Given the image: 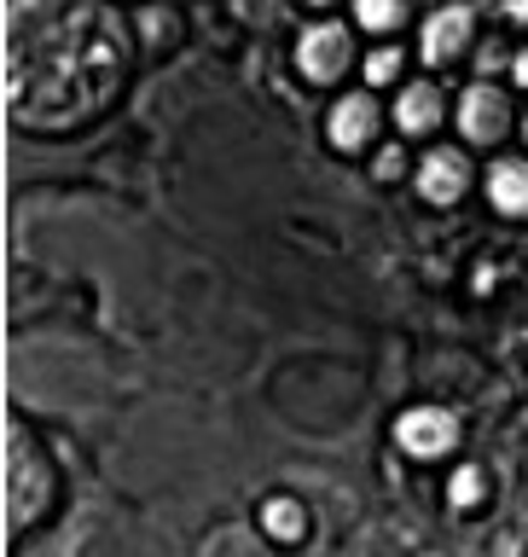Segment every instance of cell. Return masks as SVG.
Segmentation results:
<instances>
[{
	"instance_id": "3",
	"label": "cell",
	"mask_w": 528,
	"mask_h": 557,
	"mask_svg": "<svg viewBox=\"0 0 528 557\" xmlns=\"http://www.w3.org/2000/svg\"><path fill=\"white\" fill-rule=\"evenodd\" d=\"M395 442L407 453H418V459H425V453H447L453 447V418L442 407H418L395 424Z\"/></svg>"
},
{
	"instance_id": "1",
	"label": "cell",
	"mask_w": 528,
	"mask_h": 557,
	"mask_svg": "<svg viewBox=\"0 0 528 557\" xmlns=\"http://www.w3.org/2000/svg\"><path fill=\"white\" fill-rule=\"evenodd\" d=\"M122 24L99 0H12L7 104L29 128H70L122 82Z\"/></svg>"
},
{
	"instance_id": "7",
	"label": "cell",
	"mask_w": 528,
	"mask_h": 557,
	"mask_svg": "<svg viewBox=\"0 0 528 557\" xmlns=\"http://www.w3.org/2000/svg\"><path fill=\"white\" fill-rule=\"evenodd\" d=\"M372 128H378V111H372V99H343L337 111H331V139H337L343 151H355V146H366L372 139Z\"/></svg>"
},
{
	"instance_id": "5",
	"label": "cell",
	"mask_w": 528,
	"mask_h": 557,
	"mask_svg": "<svg viewBox=\"0 0 528 557\" xmlns=\"http://www.w3.org/2000/svg\"><path fill=\"white\" fill-rule=\"evenodd\" d=\"M505 122H512V111H505V99L494 94V87H470L465 104H459V128H465V139H500Z\"/></svg>"
},
{
	"instance_id": "12",
	"label": "cell",
	"mask_w": 528,
	"mask_h": 557,
	"mask_svg": "<svg viewBox=\"0 0 528 557\" xmlns=\"http://www.w3.org/2000/svg\"><path fill=\"white\" fill-rule=\"evenodd\" d=\"M355 12L366 29H395L407 17V0H355Z\"/></svg>"
},
{
	"instance_id": "8",
	"label": "cell",
	"mask_w": 528,
	"mask_h": 557,
	"mask_svg": "<svg viewBox=\"0 0 528 557\" xmlns=\"http://www.w3.org/2000/svg\"><path fill=\"white\" fill-rule=\"evenodd\" d=\"M465 35H470V12H465V7H442V12L425 24V52L442 64V59H453V52L465 47Z\"/></svg>"
},
{
	"instance_id": "6",
	"label": "cell",
	"mask_w": 528,
	"mask_h": 557,
	"mask_svg": "<svg viewBox=\"0 0 528 557\" xmlns=\"http://www.w3.org/2000/svg\"><path fill=\"white\" fill-rule=\"evenodd\" d=\"M418 191L430 203H453L465 191V157L459 151H430L425 169H418Z\"/></svg>"
},
{
	"instance_id": "17",
	"label": "cell",
	"mask_w": 528,
	"mask_h": 557,
	"mask_svg": "<svg viewBox=\"0 0 528 557\" xmlns=\"http://www.w3.org/2000/svg\"><path fill=\"white\" fill-rule=\"evenodd\" d=\"M523 134H528V122H523Z\"/></svg>"
},
{
	"instance_id": "2",
	"label": "cell",
	"mask_w": 528,
	"mask_h": 557,
	"mask_svg": "<svg viewBox=\"0 0 528 557\" xmlns=\"http://www.w3.org/2000/svg\"><path fill=\"white\" fill-rule=\"evenodd\" d=\"M7 487H12V522L24 529V522L41 511V499H47V465L29 453L24 442V430H12V465H7Z\"/></svg>"
},
{
	"instance_id": "4",
	"label": "cell",
	"mask_w": 528,
	"mask_h": 557,
	"mask_svg": "<svg viewBox=\"0 0 528 557\" xmlns=\"http://www.w3.org/2000/svg\"><path fill=\"white\" fill-rule=\"evenodd\" d=\"M343 64H348V29L320 24V29H308V35H303V70H308L314 82L343 76Z\"/></svg>"
},
{
	"instance_id": "13",
	"label": "cell",
	"mask_w": 528,
	"mask_h": 557,
	"mask_svg": "<svg viewBox=\"0 0 528 557\" xmlns=\"http://www.w3.org/2000/svg\"><path fill=\"white\" fill-rule=\"evenodd\" d=\"M395 70H401V52L383 47V52H372V59H366V82H390Z\"/></svg>"
},
{
	"instance_id": "16",
	"label": "cell",
	"mask_w": 528,
	"mask_h": 557,
	"mask_svg": "<svg viewBox=\"0 0 528 557\" xmlns=\"http://www.w3.org/2000/svg\"><path fill=\"white\" fill-rule=\"evenodd\" d=\"M517 82L528 87V52H523V59H517Z\"/></svg>"
},
{
	"instance_id": "18",
	"label": "cell",
	"mask_w": 528,
	"mask_h": 557,
	"mask_svg": "<svg viewBox=\"0 0 528 557\" xmlns=\"http://www.w3.org/2000/svg\"><path fill=\"white\" fill-rule=\"evenodd\" d=\"M320 7H326V0H320Z\"/></svg>"
},
{
	"instance_id": "9",
	"label": "cell",
	"mask_w": 528,
	"mask_h": 557,
	"mask_svg": "<svg viewBox=\"0 0 528 557\" xmlns=\"http://www.w3.org/2000/svg\"><path fill=\"white\" fill-rule=\"evenodd\" d=\"M488 198H494V209H505V215H528V163H494Z\"/></svg>"
},
{
	"instance_id": "11",
	"label": "cell",
	"mask_w": 528,
	"mask_h": 557,
	"mask_svg": "<svg viewBox=\"0 0 528 557\" xmlns=\"http://www.w3.org/2000/svg\"><path fill=\"white\" fill-rule=\"evenodd\" d=\"M261 522H268V534H279V540H296V534H303V505H296V499H268V511H261Z\"/></svg>"
},
{
	"instance_id": "10",
	"label": "cell",
	"mask_w": 528,
	"mask_h": 557,
	"mask_svg": "<svg viewBox=\"0 0 528 557\" xmlns=\"http://www.w3.org/2000/svg\"><path fill=\"white\" fill-rule=\"evenodd\" d=\"M395 116L407 134H430L435 122H442V99H435V87H413V94H401Z\"/></svg>"
},
{
	"instance_id": "14",
	"label": "cell",
	"mask_w": 528,
	"mask_h": 557,
	"mask_svg": "<svg viewBox=\"0 0 528 557\" xmlns=\"http://www.w3.org/2000/svg\"><path fill=\"white\" fill-rule=\"evenodd\" d=\"M477 494H482V476L477 470H459L453 476V505H477Z\"/></svg>"
},
{
	"instance_id": "15",
	"label": "cell",
	"mask_w": 528,
	"mask_h": 557,
	"mask_svg": "<svg viewBox=\"0 0 528 557\" xmlns=\"http://www.w3.org/2000/svg\"><path fill=\"white\" fill-rule=\"evenodd\" d=\"M505 12H512L517 24H528V0H505Z\"/></svg>"
}]
</instances>
